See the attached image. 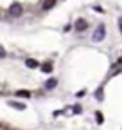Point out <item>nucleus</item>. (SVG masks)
<instances>
[{
    "label": "nucleus",
    "mask_w": 122,
    "mask_h": 130,
    "mask_svg": "<svg viewBox=\"0 0 122 130\" xmlns=\"http://www.w3.org/2000/svg\"><path fill=\"white\" fill-rule=\"evenodd\" d=\"M22 11H23V6H22L20 2H14V4H11V7H9V14H11V16H20Z\"/></svg>",
    "instance_id": "f03ea898"
},
{
    "label": "nucleus",
    "mask_w": 122,
    "mask_h": 130,
    "mask_svg": "<svg viewBox=\"0 0 122 130\" xmlns=\"http://www.w3.org/2000/svg\"><path fill=\"white\" fill-rule=\"evenodd\" d=\"M4 56H6V49L0 45V58H4Z\"/></svg>",
    "instance_id": "9d476101"
},
{
    "label": "nucleus",
    "mask_w": 122,
    "mask_h": 130,
    "mask_svg": "<svg viewBox=\"0 0 122 130\" xmlns=\"http://www.w3.org/2000/svg\"><path fill=\"white\" fill-rule=\"evenodd\" d=\"M86 27H88V22L83 20V18H79L77 22H75V29L77 31H86Z\"/></svg>",
    "instance_id": "7ed1b4c3"
},
{
    "label": "nucleus",
    "mask_w": 122,
    "mask_h": 130,
    "mask_svg": "<svg viewBox=\"0 0 122 130\" xmlns=\"http://www.w3.org/2000/svg\"><path fill=\"white\" fill-rule=\"evenodd\" d=\"M97 100H102V90H101V89L97 90Z\"/></svg>",
    "instance_id": "9b49d317"
},
{
    "label": "nucleus",
    "mask_w": 122,
    "mask_h": 130,
    "mask_svg": "<svg viewBox=\"0 0 122 130\" xmlns=\"http://www.w3.org/2000/svg\"><path fill=\"white\" fill-rule=\"evenodd\" d=\"M104 36H106V27L101 24V25H97V29L94 31V42H102Z\"/></svg>",
    "instance_id": "f257e3e1"
},
{
    "label": "nucleus",
    "mask_w": 122,
    "mask_h": 130,
    "mask_svg": "<svg viewBox=\"0 0 122 130\" xmlns=\"http://www.w3.org/2000/svg\"><path fill=\"white\" fill-rule=\"evenodd\" d=\"M9 105H11V107H14V108H18V110H23V108H25V105H23V103H16V101H9Z\"/></svg>",
    "instance_id": "6e6552de"
},
{
    "label": "nucleus",
    "mask_w": 122,
    "mask_h": 130,
    "mask_svg": "<svg viewBox=\"0 0 122 130\" xmlns=\"http://www.w3.org/2000/svg\"><path fill=\"white\" fill-rule=\"evenodd\" d=\"M25 65H27L29 69H38V61L33 60V58H27V60H25Z\"/></svg>",
    "instance_id": "39448f33"
},
{
    "label": "nucleus",
    "mask_w": 122,
    "mask_h": 130,
    "mask_svg": "<svg viewBox=\"0 0 122 130\" xmlns=\"http://www.w3.org/2000/svg\"><path fill=\"white\" fill-rule=\"evenodd\" d=\"M118 24H120V31H122V18H120V20H118Z\"/></svg>",
    "instance_id": "4468645a"
},
{
    "label": "nucleus",
    "mask_w": 122,
    "mask_h": 130,
    "mask_svg": "<svg viewBox=\"0 0 122 130\" xmlns=\"http://www.w3.org/2000/svg\"><path fill=\"white\" fill-rule=\"evenodd\" d=\"M94 9H95V11H97V13H104V11H102V7H101V6H95V7H94Z\"/></svg>",
    "instance_id": "ddd939ff"
},
{
    "label": "nucleus",
    "mask_w": 122,
    "mask_h": 130,
    "mask_svg": "<svg viewBox=\"0 0 122 130\" xmlns=\"http://www.w3.org/2000/svg\"><path fill=\"white\" fill-rule=\"evenodd\" d=\"M97 121L102 123V114H101V112H97Z\"/></svg>",
    "instance_id": "f8f14e48"
},
{
    "label": "nucleus",
    "mask_w": 122,
    "mask_h": 130,
    "mask_svg": "<svg viewBox=\"0 0 122 130\" xmlns=\"http://www.w3.org/2000/svg\"><path fill=\"white\" fill-rule=\"evenodd\" d=\"M41 71H43V72H47V74H49V72H52V63H50V61L43 63V65H41Z\"/></svg>",
    "instance_id": "423d86ee"
},
{
    "label": "nucleus",
    "mask_w": 122,
    "mask_h": 130,
    "mask_svg": "<svg viewBox=\"0 0 122 130\" xmlns=\"http://www.w3.org/2000/svg\"><path fill=\"white\" fill-rule=\"evenodd\" d=\"M54 6H56V0H45L43 6H41V9H43V11H50Z\"/></svg>",
    "instance_id": "20e7f679"
},
{
    "label": "nucleus",
    "mask_w": 122,
    "mask_h": 130,
    "mask_svg": "<svg viewBox=\"0 0 122 130\" xmlns=\"http://www.w3.org/2000/svg\"><path fill=\"white\" fill-rule=\"evenodd\" d=\"M56 85H57V81H56V79L52 78V79H49L47 83H45V89H49V90H50V89H54Z\"/></svg>",
    "instance_id": "0eeeda50"
},
{
    "label": "nucleus",
    "mask_w": 122,
    "mask_h": 130,
    "mask_svg": "<svg viewBox=\"0 0 122 130\" xmlns=\"http://www.w3.org/2000/svg\"><path fill=\"white\" fill-rule=\"evenodd\" d=\"M16 96H20V98H29V96H30V92H29V90H18V92H16Z\"/></svg>",
    "instance_id": "1a4fd4ad"
}]
</instances>
